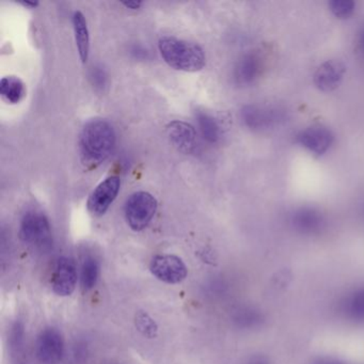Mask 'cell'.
Instances as JSON below:
<instances>
[{"label":"cell","instance_id":"6da1fadb","mask_svg":"<svg viewBox=\"0 0 364 364\" xmlns=\"http://www.w3.org/2000/svg\"><path fill=\"white\" fill-rule=\"evenodd\" d=\"M114 146L116 133L109 122L95 119L86 123L80 136V155L86 165H101L114 152Z\"/></svg>","mask_w":364,"mask_h":364},{"label":"cell","instance_id":"7a4b0ae2","mask_svg":"<svg viewBox=\"0 0 364 364\" xmlns=\"http://www.w3.org/2000/svg\"><path fill=\"white\" fill-rule=\"evenodd\" d=\"M159 52L169 67L183 72H199L205 67L204 50L198 44L174 37H164L159 42Z\"/></svg>","mask_w":364,"mask_h":364},{"label":"cell","instance_id":"3957f363","mask_svg":"<svg viewBox=\"0 0 364 364\" xmlns=\"http://www.w3.org/2000/svg\"><path fill=\"white\" fill-rule=\"evenodd\" d=\"M157 210V200L146 191H137L129 196L124 206L125 219L134 231L146 229Z\"/></svg>","mask_w":364,"mask_h":364},{"label":"cell","instance_id":"277c9868","mask_svg":"<svg viewBox=\"0 0 364 364\" xmlns=\"http://www.w3.org/2000/svg\"><path fill=\"white\" fill-rule=\"evenodd\" d=\"M20 235L23 242L29 246L42 250L52 247V229L43 213L33 210L25 214L21 223Z\"/></svg>","mask_w":364,"mask_h":364},{"label":"cell","instance_id":"5b68a950","mask_svg":"<svg viewBox=\"0 0 364 364\" xmlns=\"http://www.w3.org/2000/svg\"><path fill=\"white\" fill-rule=\"evenodd\" d=\"M153 276L168 284H178L186 279L188 269L181 257L173 255H159L150 264Z\"/></svg>","mask_w":364,"mask_h":364},{"label":"cell","instance_id":"8992f818","mask_svg":"<svg viewBox=\"0 0 364 364\" xmlns=\"http://www.w3.org/2000/svg\"><path fill=\"white\" fill-rule=\"evenodd\" d=\"M36 353L41 364H59L65 355L63 334L55 328L42 330L36 343Z\"/></svg>","mask_w":364,"mask_h":364},{"label":"cell","instance_id":"52a82bcc","mask_svg":"<svg viewBox=\"0 0 364 364\" xmlns=\"http://www.w3.org/2000/svg\"><path fill=\"white\" fill-rule=\"evenodd\" d=\"M120 187L121 181L118 176H109L100 183L89 196L88 202H87L89 212L93 216H103L116 200L120 191Z\"/></svg>","mask_w":364,"mask_h":364},{"label":"cell","instance_id":"ba28073f","mask_svg":"<svg viewBox=\"0 0 364 364\" xmlns=\"http://www.w3.org/2000/svg\"><path fill=\"white\" fill-rule=\"evenodd\" d=\"M77 266L72 257H63L55 264L52 274V289L61 297L72 295L77 284Z\"/></svg>","mask_w":364,"mask_h":364},{"label":"cell","instance_id":"9c48e42d","mask_svg":"<svg viewBox=\"0 0 364 364\" xmlns=\"http://www.w3.org/2000/svg\"><path fill=\"white\" fill-rule=\"evenodd\" d=\"M291 225L301 235H316L325 229L326 219L316 208L304 206L291 214Z\"/></svg>","mask_w":364,"mask_h":364},{"label":"cell","instance_id":"30bf717a","mask_svg":"<svg viewBox=\"0 0 364 364\" xmlns=\"http://www.w3.org/2000/svg\"><path fill=\"white\" fill-rule=\"evenodd\" d=\"M333 140V134L323 125H313L304 129L297 136V141L300 146L318 156L325 154L331 148Z\"/></svg>","mask_w":364,"mask_h":364},{"label":"cell","instance_id":"8fae6325","mask_svg":"<svg viewBox=\"0 0 364 364\" xmlns=\"http://www.w3.org/2000/svg\"><path fill=\"white\" fill-rule=\"evenodd\" d=\"M346 67L340 60H328L317 68L314 74V84L323 92L336 90L343 78Z\"/></svg>","mask_w":364,"mask_h":364},{"label":"cell","instance_id":"7c38bea8","mask_svg":"<svg viewBox=\"0 0 364 364\" xmlns=\"http://www.w3.org/2000/svg\"><path fill=\"white\" fill-rule=\"evenodd\" d=\"M338 312L343 318L355 323H364V287H358L341 297Z\"/></svg>","mask_w":364,"mask_h":364},{"label":"cell","instance_id":"4fadbf2b","mask_svg":"<svg viewBox=\"0 0 364 364\" xmlns=\"http://www.w3.org/2000/svg\"><path fill=\"white\" fill-rule=\"evenodd\" d=\"M167 133L174 146L184 153H191L197 146V132L189 123L172 121L168 124Z\"/></svg>","mask_w":364,"mask_h":364},{"label":"cell","instance_id":"5bb4252c","mask_svg":"<svg viewBox=\"0 0 364 364\" xmlns=\"http://www.w3.org/2000/svg\"><path fill=\"white\" fill-rule=\"evenodd\" d=\"M240 117L245 125L253 131L269 129L277 119L274 110L255 105L245 106L240 112Z\"/></svg>","mask_w":364,"mask_h":364},{"label":"cell","instance_id":"9a60e30c","mask_svg":"<svg viewBox=\"0 0 364 364\" xmlns=\"http://www.w3.org/2000/svg\"><path fill=\"white\" fill-rule=\"evenodd\" d=\"M73 28L78 55L82 63H86L90 54V35L86 18L80 11L73 14Z\"/></svg>","mask_w":364,"mask_h":364},{"label":"cell","instance_id":"2e32d148","mask_svg":"<svg viewBox=\"0 0 364 364\" xmlns=\"http://www.w3.org/2000/svg\"><path fill=\"white\" fill-rule=\"evenodd\" d=\"M232 321L234 325L240 329L252 330L261 327L265 317L263 312L255 306H242L234 311Z\"/></svg>","mask_w":364,"mask_h":364},{"label":"cell","instance_id":"e0dca14e","mask_svg":"<svg viewBox=\"0 0 364 364\" xmlns=\"http://www.w3.org/2000/svg\"><path fill=\"white\" fill-rule=\"evenodd\" d=\"M261 72V61L255 54H247L238 61L235 77L242 84H250Z\"/></svg>","mask_w":364,"mask_h":364},{"label":"cell","instance_id":"ac0fdd59","mask_svg":"<svg viewBox=\"0 0 364 364\" xmlns=\"http://www.w3.org/2000/svg\"><path fill=\"white\" fill-rule=\"evenodd\" d=\"M0 95L7 103H20L26 95L24 82L16 76H6L0 82Z\"/></svg>","mask_w":364,"mask_h":364},{"label":"cell","instance_id":"d6986e66","mask_svg":"<svg viewBox=\"0 0 364 364\" xmlns=\"http://www.w3.org/2000/svg\"><path fill=\"white\" fill-rule=\"evenodd\" d=\"M197 122L200 132L206 141L215 144L220 138V127L217 121L206 112H199L197 114Z\"/></svg>","mask_w":364,"mask_h":364},{"label":"cell","instance_id":"ffe728a7","mask_svg":"<svg viewBox=\"0 0 364 364\" xmlns=\"http://www.w3.org/2000/svg\"><path fill=\"white\" fill-rule=\"evenodd\" d=\"M100 276V264L95 257H87L80 272V284L84 291H90L97 285Z\"/></svg>","mask_w":364,"mask_h":364},{"label":"cell","instance_id":"44dd1931","mask_svg":"<svg viewBox=\"0 0 364 364\" xmlns=\"http://www.w3.org/2000/svg\"><path fill=\"white\" fill-rule=\"evenodd\" d=\"M135 326L138 331L146 338H154L159 334V326H157L156 321L144 311L136 313Z\"/></svg>","mask_w":364,"mask_h":364},{"label":"cell","instance_id":"7402d4cb","mask_svg":"<svg viewBox=\"0 0 364 364\" xmlns=\"http://www.w3.org/2000/svg\"><path fill=\"white\" fill-rule=\"evenodd\" d=\"M329 8L336 18L346 20L355 12V4L353 0H332L329 3Z\"/></svg>","mask_w":364,"mask_h":364},{"label":"cell","instance_id":"603a6c76","mask_svg":"<svg viewBox=\"0 0 364 364\" xmlns=\"http://www.w3.org/2000/svg\"><path fill=\"white\" fill-rule=\"evenodd\" d=\"M24 326L21 323H16L12 328L11 336H10V343H11V348L14 355H18L22 353L24 349Z\"/></svg>","mask_w":364,"mask_h":364},{"label":"cell","instance_id":"cb8c5ba5","mask_svg":"<svg viewBox=\"0 0 364 364\" xmlns=\"http://www.w3.org/2000/svg\"><path fill=\"white\" fill-rule=\"evenodd\" d=\"M90 77L93 85L97 88L103 89L107 84V74L102 68H93Z\"/></svg>","mask_w":364,"mask_h":364},{"label":"cell","instance_id":"d4e9b609","mask_svg":"<svg viewBox=\"0 0 364 364\" xmlns=\"http://www.w3.org/2000/svg\"><path fill=\"white\" fill-rule=\"evenodd\" d=\"M246 364H272L270 360L264 355H253L247 360Z\"/></svg>","mask_w":364,"mask_h":364},{"label":"cell","instance_id":"484cf974","mask_svg":"<svg viewBox=\"0 0 364 364\" xmlns=\"http://www.w3.org/2000/svg\"><path fill=\"white\" fill-rule=\"evenodd\" d=\"M312 364H346L340 360L333 359V358H319L316 361L313 362Z\"/></svg>","mask_w":364,"mask_h":364},{"label":"cell","instance_id":"4316f807","mask_svg":"<svg viewBox=\"0 0 364 364\" xmlns=\"http://www.w3.org/2000/svg\"><path fill=\"white\" fill-rule=\"evenodd\" d=\"M123 6L131 10H138L142 6L141 1H124Z\"/></svg>","mask_w":364,"mask_h":364},{"label":"cell","instance_id":"83f0119b","mask_svg":"<svg viewBox=\"0 0 364 364\" xmlns=\"http://www.w3.org/2000/svg\"><path fill=\"white\" fill-rule=\"evenodd\" d=\"M21 4H22L23 6H25V7L28 8H36L39 5L38 1H29V0H26V1H21Z\"/></svg>","mask_w":364,"mask_h":364},{"label":"cell","instance_id":"f1b7e54d","mask_svg":"<svg viewBox=\"0 0 364 364\" xmlns=\"http://www.w3.org/2000/svg\"><path fill=\"white\" fill-rule=\"evenodd\" d=\"M360 44H361L362 50H364V29L362 31L361 37H360Z\"/></svg>","mask_w":364,"mask_h":364}]
</instances>
